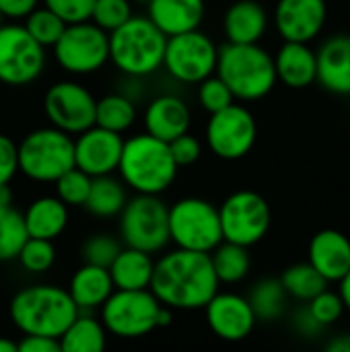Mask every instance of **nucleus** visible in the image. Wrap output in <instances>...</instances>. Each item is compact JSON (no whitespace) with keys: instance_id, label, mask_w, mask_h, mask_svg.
I'll list each match as a JSON object with an SVG mask.
<instances>
[{"instance_id":"obj_4","label":"nucleus","mask_w":350,"mask_h":352,"mask_svg":"<svg viewBox=\"0 0 350 352\" xmlns=\"http://www.w3.org/2000/svg\"><path fill=\"white\" fill-rule=\"evenodd\" d=\"M167 35L149 16L132 14L109 33V62L128 78H146L163 68Z\"/></svg>"},{"instance_id":"obj_50","label":"nucleus","mask_w":350,"mask_h":352,"mask_svg":"<svg viewBox=\"0 0 350 352\" xmlns=\"http://www.w3.org/2000/svg\"><path fill=\"white\" fill-rule=\"evenodd\" d=\"M12 204V190L8 184H0V206Z\"/></svg>"},{"instance_id":"obj_3","label":"nucleus","mask_w":350,"mask_h":352,"mask_svg":"<svg viewBox=\"0 0 350 352\" xmlns=\"http://www.w3.org/2000/svg\"><path fill=\"white\" fill-rule=\"evenodd\" d=\"M177 169L169 142L155 138L149 132H140L124 140L118 173L124 186L134 194L161 196L173 186Z\"/></svg>"},{"instance_id":"obj_34","label":"nucleus","mask_w":350,"mask_h":352,"mask_svg":"<svg viewBox=\"0 0 350 352\" xmlns=\"http://www.w3.org/2000/svg\"><path fill=\"white\" fill-rule=\"evenodd\" d=\"M27 237L23 212L12 208V204L0 206V262L17 260Z\"/></svg>"},{"instance_id":"obj_44","label":"nucleus","mask_w":350,"mask_h":352,"mask_svg":"<svg viewBox=\"0 0 350 352\" xmlns=\"http://www.w3.org/2000/svg\"><path fill=\"white\" fill-rule=\"evenodd\" d=\"M19 171V155H17V142L0 134V184H10V179Z\"/></svg>"},{"instance_id":"obj_39","label":"nucleus","mask_w":350,"mask_h":352,"mask_svg":"<svg viewBox=\"0 0 350 352\" xmlns=\"http://www.w3.org/2000/svg\"><path fill=\"white\" fill-rule=\"evenodd\" d=\"M134 14L132 0H95L91 19L97 27L111 33Z\"/></svg>"},{"instance_id":"obj_29","label":"nucleus","mask_w":350,"mask_h":352,"mask_svg":"<svg viewBox=\"0 0 350 352\" xmlns=\"http://www.w3.org/2000/svg\"><path fill=\"white\" fill-rule=\"evenodd\" d=\"M126 200H128V194H126V186L122 179H116L113 173L99 175V177H93L91 182L85 208L97 219H113L120 214Z\"/></svg>"},{"instance_id":"obj_48","label":"nucleus","mask_w":350,"mask_h":352,"mask_svg":"<svg viewBox=\"0 0 350 352\" xmlns=\"http://www.w3.org/2000/svg\"><path fill=\"white\" fill-rule=\"evenodd\" d=\"M326 349H328L330 352H350V334L338 336V338H336V340H332Z\"/></svg>"},{"instance_id":"obj_11","label":"nucleus","mask_w":350,"mask_h":352,"mask_svg":"<svg viewBox=\"0 0 350 352\" xmlns=\"http://www.w3.org/2000/svg\"><path fill=\"white\" fill-rule=\"evenodd\" d=\"M223 241L252 248L270 231L272 210L264 196L254 190H239L219 206Z\"/></svg>"},{"instance_id":"obj_26","label":"nucleus","mask_w":350,"mask_h":352,"mask_svg":"<svg viewBox=\"0 0 350 352\" xmlns=\"http://www.w3.org/2000/svg\"><path fill=\"white\" fill-rule=\"evenodd\" d=\"M23 221L29 237L54 241L68 225V206L58 196H41L27 206Z\"/></svg>"},{"instance_id":"obj_43","label":"nucleus","mask_w":350,"mask_h":352,"mask_svg":"<svg viewBox=\"0 0 350 352\" xmlns=\"http://www.w3.org/2000/svg\"><path fill=\"white\" fill-rule=\"evenodd\" d=\"M169 151H171V157H173L177 167H190L200 159L202 144L194 134L184 132L182 136L169 140Z\"/></svg>"},{"instance_id":"obj_15","label":"nucleus","mask_w":350,"mask_h":352,"mask_svg":"<svg viewBox=\"0 0 350 352\" xmlns=\"http://www.w3.org/2000/svg\"><path fill=\"white\" fill-rule=\"evenodd\" d=\"M97 99L76 80H58L43 95V111L50 126L76 136L95 124Z\"/></svg>"},{"instance_id":"obj_51","label":"nucleus","mask_w":350,"mask_h":352,"mask_svg":"<svg viewBox=\"0 0 350 352\" xmlns=\"http://www.w3.org/2000/svg\"><path fill=\"white\" fill-rule=\"evenodd\" d=\"M17 342L8 340V338H0V352H17Z\"/></svg>"},{"instance_id":"obj_38","label":"nucleus","mask_w":350,"mask_h":352,"mask_svg":"<svg viewBox=\"0 0 350 352\" xmlns=\"http://www.w3.org/2000/svg\"><path fill=\"white\" fill-rule=\"evenodd\" d=\"M122 248H124V243L118 237H113L109 233H95L83 241L80 258H83V264L109 268V264L113 262V258L118 256V252Z\"/></svg>"},{"instance_id":"obj_33","label":"nucleus","mask_w":350,"mask_h":352,"mask_svg":"<svg viewBox=\"0 0 350 352\" xmlns=\"http://www.w3.org/2000/svg\"><path fill=\"white\" fill-rule=\"evenodd\" d=\"M281 285L289 297L297 301H305V303L311 301L324 289H328V280L309 262L289 266L281 276Z\"/></svg>"},{"instance_id":"obj_18","label":"nucleus","mask_w":350,"mask_h":352,"mask_svg":"<svg viewBox=\"0 0 350 352\" xmlns=\"http://www.w3.org/2000/svg\"><path fill=\"white\" fill-rule=\"evenodd\" d=\"M326 0H278L274 8V25L285 41H314L326 27Z\"/></svg>"},{"instance_id":"obj_32","label":"nucleus","mask_w":350,"mask_h":352,"mask_svg":"<svg viewBox=\"0 0 350 352\" xmlns=\"http://www.w3.org/2000/svg\"><path fill=\"white\" fill-rule=\"evenodd\" d=\"M287 291L281 285V278H264L254 285L248 301L256 314L258 322H274L285 314L287 307Z\"/></svg>"},{"instance_id":"obj_13","label":"nucleus","mask_w":350,"mask_h":352,"mask_svg":"<svg viewBox=\"0 0 350 352\" xmlns=\"http://www.w3.org/2000/svg\"><path fill=\"white\" fill-rule=\"evenodd\" d=\"M45 47L37 43L19 23L0 25V82L25 87L41 76Z\"/></svg>"},{"instance_id":"obj_20","label":"nucleus","mask_w":350,"mask_h":352,"mask_svg":"<svg viewBox=\"0 0 350 352\" xmlns=\"http://www.w3.org/2000/svg\"><path fill=\"white\" fill-rule=\"evenodd\" d=\"M307 256L328 283H340L350 270V239L336 229H324L311 237Z\"/></svg>"},{"instance_id":"obj_36","label":"nucleus","mask_w":350,"mask_h":352,"mask_svg":"<svg viewBox=\"0 0 350 352\" xmlns=\"http://www.w3.org/2000/svg\"><path fill=\"white\" fill-rule=\"evenodd\" d=\"M17 260L21 262L23 270H27L29 274H43L56 262L54 241L39 239V237H27V241L23 243Z\"/></svg>"},{"instance_id":"obj_1","label":"nucleus","mask_w":350,"mask_h":352,"mask_svg":"<svg viewBox=\"0 0 350 352\" xmlns=\"http://www.w3.org/2000/svg\"><path fill=\"white\" fill-rule=\"evenodd\" d=\"M221 283L215 274L210 254L171 250L155 260L151 291L161 305L179 311L202 309L219 291Z\"/></svg>"},{"instance_id":"obj_27","label":"nucleus","mask_w":350,"mask_h":352,"mask_svg":"<svg viewBox=\"0 0 350 352\" xmlns=\"http://www.w3.org/2000/svg\"><path fill=\"white\" fill-rule=\"evenodd\" d=\"M107 270L116 289H126V291L149 289L155 272V258L149 252L124 245Z\"/></svg>"},{"instance_id":"obj_28","label":"nucleus","mask_w":350,"mask_h":352,"mask_svg":"<svg viewBox=\"0 0 350 352\" xmlns=\"http://www.w3.org/2000/svg\"><path fill=\"white\" fill-rule=\"evenodd\" d=\"M107 344V330L101 320L78 311L70 326L60 336L62 352H99Z\"/></svg>"},{"instance_id":"obj_7","label":"nucleus","mask_w":350,"mask_h":352,"mask_svg":"<svg viewBox=\"0 0 350 352\" xmlns=\"http://www.w3.org/2000/svg\"><path fill=\"white\" fill-rule=\"evenodd\" d=\"M169 241L179 250L210 254L221 241L219 208L204 198H179L167 208Z\"/></svg>"},{"instance_id":"obj_42","label":"nucleus","mask_w":350,"mask_h":352,"mask_svg":"<svg viewBox=\"0 0 350 352\" xmlns=\"http://www.w3.org/2000/svg\"><path fill=\"white\" fill-rule=\"evenodd\" d=\"M52 12H56L64 23H80L91 19L95 0H41Z\"/></svg>"},{"instance_id":"obj_41","label":"nucleus","mask_w":350,"mask_h":352,"mask_svg":"<svg viewBox=\"0 0 350 352\" xmlns=\"http://www.w3.org/2000/svg\"><path fill=\"white\" fill-rule=\"evenodd\" d=\"M307 309L311 314V318L322 326H332L340 320V316L344 314V303H342V297L334 291H328L324 289L322 293H318L311 301H307Z\"/></svg>"},{"instance_id":"obj_49","label":"nucleus","mask_w":350,"mask_h":352,"mask_svg":"<svg viewBox=\"0 0 350 352\" xmlns=\"http://www.w3.org/2000/svg\"><path fill=\"white\" fill-rule=\"evenodd\" d=\"M338 295L342 297L344 309H349L350 311V270L347 272V276L340 280V293H338Z\"/></svg>"},{"instance_id":"obj_40","label":"nucleus","mask_w":350,"mask_h":352,"mask_svg":"<svg viewBox=\"0 0 350 352\" xmlns=\"http://www.w3.org/2000/svg\"><path fill=\"white\" fill-rule=\"evenodd\" d=\"M198 101H200L202 109H206L208 113H215V111H221L227 105L235 103V97H233L231 89L225 85V80L215 72L198 82Z\"/></svg>"},{"instance_id":"obj_5","label":"nucleus","mask_w":350,"mask_h":352,"mask_svg":"<svg viewBox=\"0 0 350 352\" xmlns=\"http://www.w3.org/2000/svg\"><path fill=\"white\" fill-rule=\"evenodd\" d=\"M239 101L264 99L278 82L274 58L260 43H225L219 47L217 70Z\"/></svg>"},{"instance_id":"obj_35","label":"nucleus","mask_w":350,"mask_h":352,"mask_svg":"<svg viewBox=\"0 0 350 352\" xmlns=\"http://www.w3.org/2000/svg\"><path fill=\"white\" fill-rule=\"evenodd\" d=\"M66 25L68 23H64L56 12H52L43 4L37 6V8H33L25 16V23H23V27L29 31V35L37 43H41L43 47H52L58 41V37L62 35V31H64Z\"/></svg>"},{"instance_id":"obj_31","label":"nucleus","mask_w":350,"mask_h":352,"mask_svg":"<svg viewBox=\"0 0 350 352\" xmlns=\"http://www.w3.org/2000/svg\"><path fill=\"white\" fill-rule=\"evenodd\" d=\"M210 262L221 285L241 283L250 274V268H252V258H250L248 248L231 243V241H221L210 252Z\"/></svg>"},{"instance_id":"obj_25","label":"nucleus","mask_w":350,"mask_h":352,"mask_svg":"<svg viewBox=\"0 0 350 352\" xmlns=\"http://www.w3.org/2000/svg\"><path fill=\"white\" fill-rule=\"evenodd\" d=\"M113 280L109 270L103 266L83 264L68 283V295L72 297L78 311H93L99 309L105 299L113 293Z\"/></svg>"},{"instance_id":"obj_24","label":"nucleus","mask_w":350,"mask_h":352,"mask_svg":"<svg viewBox=\"0 0 350 352\" xmlns=\"http://www.w3.org/2000/svg\"><path fill=\"white\" fill-rule=\"evenodd\" d=\"M268 29V12L258 0H235L223 16V33L229 43H260Z\"/></svg>"},{"instance_id":"obj_45","label":"nucleus","mask_w":350,"mask_h":352,"mask_svg":"<svg viewBox=\"0 0 350 352\" xmlns=\"http://www.w3.org/2000/svg\"><path fill=\"white\" fill-rule=\"evenodd\" d=\"M17 349L21 352H62L58 338L33 336V334H23V338L17 342Z\"/></svg>"},{"instance_id":"obj_22","label":"nucleus","mask_w":350,"mask_h":352,"mask_svg":"<svg viewBox=\"0 0 350 352\" xmlns=\"http://www.w3.org/2000/svg\"><path fill=\"white\" fill-rule=\"evenodd\" d=\"M318 60V82L334 93L350 95V35H334L324 41Z\"/></svg>"},{"instance_id":"obj_53","label":"nucleus","mask_w":350,"mask_h":352,"mask_svg":"<svg viewBox=\"0 0 350 352\" xmlns=\"http://www.w3.org/2000/svg\"><path fill=\"white\" fill-rule=\"evenodd\" d=\"M2 23H4V16H2V14H0V25H2Z\"/></svg>"},{"instance_id":"obj_6","label":"nucleus","mask_w":350,"mask_h":352,"mask_svg":"<svg viewBox=\"0 0 350 352\" xmlns=\"http://www.w3.org/2000/svg\"><path fill=\"white\" fill-rule=\"evenodd\" d=\"M19 171L37 184H54L74 167V138L54 126L29 132L19 144Z\"/></svg>"},{"instance_id":"obj_8","label":"nucleus","mask_w":350,"mask_h":352,"mask_svg":"<svg viewBox=\"0 0 350 352\" xmlns=\"http://www.w3.org/2000/svg\"><path fill=\"white\" fill-rule=\"evenodd\" d=\"M167 204L155 194H134L120 210V241L149 254L163 252L169 241Z\"/></svg>"},{"instance_id":"obj_21","label":"nucleus","mask_w":350,"mask_h":352,"mask_svg":"<svg viewBox=\"0 0 350 352\" xmlns=\"http://www.w3.org/2000/svg\"><path fill=\"white\" fill-rule=\"evenodd\" d=\"M204 14H206L204 0H149L146 2V16L167 37L200 29Z\"/></svg>"},{"instance_id":"obj_17","label":"nucleus","mask_w":350,"mask_h":352,"mask_svg":"<svg viewBox=\"0 0 350 352\" xmlns=\"http://www.w3.org/2000/svg\"><path fill=\"white\" fill-rule=\"evenodd\" d=\"M202 309L210 332L227 342L245 340L258 324L248 297H241L237 293L217 291Z\"/></svg>"},{"instance_id":"obj_37","label":"nucleus","mask_w":350,"mask_h":352,"mask_svg":"<svg viewBox=\"0 0 350 352\" xmlns=\"http://www.w3.org/2000/svg\"><path fill=\"white\" fill-rule=\"evenodd\" d=\"M91 182L93 177L87 175L83 169L78 167H70L68 171H64L54 184H56V196L70 208V206H85L87 198H89V190H91Z\"/></svg>"},{"instance_id":"obj_23","label":"nucleus","mask_w":350,"mask_h":352,"mask_svg":"<svg viewBox=\"0 0 350 352\" xmlns=\"http://www.w3.org/2000/svg\"><path fill=\"white\" fill-rule=\"evenodd\" d=\"M274 58L276 78L291 89H305L318 78V60L309 43L285 41Z\"/></svg>"},{"instance_id":"obj_47","label":"nucleus","mask_w":350,"mask_h":352,"mask_svg":"<svg viewBox=\"0 0 350 352\" xmlns=\"http://www.w3.org/2000/svg\"><path fill=\"white\" fill-rule=\"evenodd\" d=\"M297 328L303 332V334H316L322 326L311 318V314H309V309H303V311H299L297 314Z\"/></svg>"},{"instance_id":"obj_46","label":"nucleus","mask_w":350,"mask_h":352,"mask_svg":"<svg viewBox=\"0 0 350 352\" xmlns=\"http://www.w3.org/2000/svg\"><path fill=\"white\" fill-rule=\"evenodd\" d=\"M41 0H0V14L4 19H25L33 8L39 6Z\"/></svg>"},{"instance_id":"obj_52","label":"nucleus","mask_w":350,"mask_h":352,"mask_svg":"<svg viewBox=\"0 0 350 352\" xmlns=\"http://www.w3.org/2000/svg\"><path fill=\"white\" fill-rule=\"evenodd\" d=\"M132 2H136V4H142V6H146V2H149V0H132Z\"/></svg>"},{"instance_id":"obj_9","label":"nucleus","mask_w":350,"mask_h":352,"mask_svg":"<svg viewBox=\"0 0 350 352\" xmlns=\"http://www.w3.org/2000/svg\"><path fill=\"white\" fill-rule=\"evenodd\" d=\"M101 309V324L107 334L118 338H140L157 330V320L161 311L159 299L151 289H113L105 299Z\"/></svg>"},{"instance_id":"obj_16","label":"nucleus","mask_w":350,"mask_h":352,"mask_svg":"<svg viewBox=\"0 0 350 352\" xmlns=\"http://www.w3.org/2000/svg\"><path fill=\"white\" fill-rule=\"evenodd\" d=\"M122 146V134L93 124L74 136V167L83 169L91 177L111 175L118 171Z\"/></svg>"},{"instance_id":"obj_14","label":"nucleus","mask_w":350,"mask_h":352,"mask_svg":"<svg viewBox=\"0 0 350 352\" xmlns=\"http://www.w3.org/2000/svg\"><path fill=\"white\" fill-rule=\"evenodd\" d=\"M258 124L254 113L237 103L210 113L206 124V144L210 153L223 161H239L254 148Z\"/></svg>"},{"instance_id":"obj_2","label":"nucleus","mask_w":350,"mask_h":352,"mask_svg":"<svg viewBox=\"0 0 350 352\" xmlns=\"http://www.w3.org/2000/svg\"><path fill=\"white\" fill-rule=\"evenodd\" d=\"M8 316L21 334L58 338L78 316L66 289L56 285H29L14 293Z\"/></svg>"},{"instance_id":"obj_30","label":"nucleus","mask_w":350,"mask_h":352,"mask_svg":"<svg viewBox=\"0 0 350 352\" xmlns=\"http://www.w3.org/2000/svg\"><path fill=\"white\" fill-rule=\"evenodd\" d=\"M136 116H138L136 101L124 93H109V95L97 99L95 124L105 128V130L124 134L134 126Z\"/></svg>"},{"instance_id":"obj_12","label":"nucleus","mask_w":350,"mask_h":352,"mask_svg":"<svg viewBox=\"0 0 350 352\" xmlns=\"http://www.w3.org/2000/svg\"><path fill=\"white\" fill-rule=\"evenodd\" d=\"M219 47L200 29L177 33L167 37L163 68L165 72L184 85H198L217 70Z\"/></svg>"},{"instance_id":"obj_19","label":"nucleus","mask_w":350,"mask_h":352,"mask_svg":"<svg viewBox=\"0 0 350 352\" xmlns=\"http://www.w3.org/2000/svg\"><path fill=\"white\" fill-rule=\"evenodd\" d=\"M190 124H192V111L188 103L173 93L157 95L146 103L142 113L144 132L165 142L182 136L184 132H190Z\"/></svg>"},{"instance_id":"obj_10","label":"nucleus","mask_w":350,"mask_h":352,"mask_svg":"<svg viewBox=\"0 0 350 352\" xmlns=\"http://www.w3.org/2000/svg\"><path fill=\"white\" fill-rule=\"evenodd\" d=\"M52 50L64 72L72 76L93 74L109 62V33L93 21L68 23Z\"/></svg>"}]
</instances>
